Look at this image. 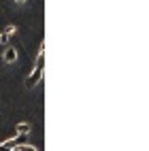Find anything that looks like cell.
<instances>
[{
	"instance_id": "6da1fadb",
	"label": "cell",
	"mask_w": 149,
	"mask_h": 151,
	"mask_svg": "<svg viewBox=\"0 0 149 151\" xmlns=\"http://www.w3.org/2000/svg\"><path fill=\"white\" fill-rule=\"evenodd\" d=\"M41 77H43V62H36V66H34V70L28 75V79H26V89H32V87H36L38 85V81H41Z\"/></svg>"
},
{
	"instance_id": "7a4b0ae2",
	"label": "cell",
	"mask_w": 149,
	"mask_h": 151,
	"mask_svg": "<svg viewBox=\"0 0 149 151\" xmlns=\"http://www.w3.org/2000/svg\"><path fill=\"white\" fill-rule=\"evenodd\" d=\"M2 62H6V64L17 62V49H15V47L9 45V47L4 49V53H2Z\"/></svg>"
},
{
	"instance_id": "3957f363",
	"label": "cell",
	"mask_w": 149,
	"mask_h": 151,
	"mask_svg": "<svg viewBox=\"0 0 149 151\" xmlns=\"http://www.w3.org/2000/svg\"><path fill=\"white\" fill-rule=\"evenodd\" d=\"M15 130H17V134L26 136V134L30 132V124H26V122H24V124H17V128H15Z\"/></svg>"
},
{
	"instance_id": "277c9868",
	"label": "cell",
	"mask_w": 149,
	"mask_h": 151,
	"mask_svg": "<svg viewBox=\"0 0 149 151\" xmlns=\"http://www.w3.org/2000/svg\"><path fill=\"white\" fill-rule=\"evenodd\" d=\"M11 149H17V151H36L34 145H19V143H17V147H11Z\"/></svg>"
},
{
	"instance_id": "5b68a950",
	"label": "cell",
	"mask_w": 149,
	"mask_h": 151,
	"mask_svg": "<svg viewBox=\"0 0 149 151\" xmlns=\"http://www.w3.org/2000/svg\"><path fill=\"white\" fill-rule=\"evenodd\" d=\"M4 32H6L9 36H13V34H17V26H13V24H11V26H6V30H4Z\"/></svg>"
},
{
	"instance_id": "8992f818",
	"label": "cell",
	"mask_w": 149,
	"mask_h": 151,
	"mask_svg": "<svg viewBox=\"0 0 149 151\" xmlns=\"http://www.w3.org/2000/svg\"><path fill=\"white\" fill-rule=\"evenodd\" d=\"M0 43H2V45L9 43V34H6V32H0Z\"/></svg>"
},
{
	"instance_id": "52a82bcc",
	"label": "cell",
	"mask_w": 149,
	"mask_h": 151,
	"mask_svg": "<svg viewBox=\"0 0 149 151\" xmlns=\"http://www.w3.org/2000/svg\"><path fill=\"white\" fill-rule=\"evenodd\" d=\"M15 2H17V4H24V2H28V0H15Z\"/></svg>"
}]
</instances>
